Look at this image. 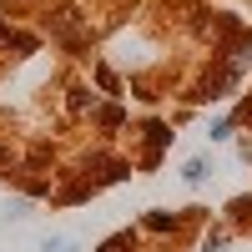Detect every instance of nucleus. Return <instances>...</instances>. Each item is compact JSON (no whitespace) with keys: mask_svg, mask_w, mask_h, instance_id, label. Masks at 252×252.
Returning <instances> with one entry per match:
<instances>
[{"mask_svg":"<svg viewBox=\"0 0 252 252\" xmlns=\"http://www.w3.org/2000/svg\"><path fill=\"white\" fill-rule=\"evenodd\" d=\"M182 177H187V182H202V177H207V166H202V161H187V166H182Z\"/></svg>","mask_w":252,"mask_h":252,"instance_id":"f257e3e1","label":"nucleus"}]
</instances>
